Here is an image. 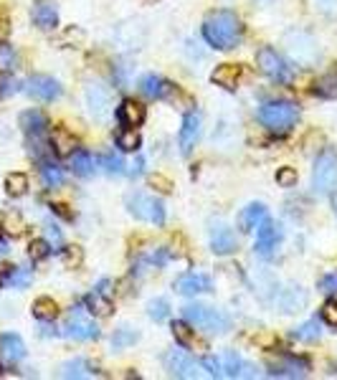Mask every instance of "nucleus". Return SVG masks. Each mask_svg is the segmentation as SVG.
<instances>
[{"label":"nucleus","instance_id":"f257e3e1","mask_svg":"<svg viewBox=\"0 0 337 380\" xmlns=\"http://www.w3.org/2000/svg\"><path fill=\"white\" fill-rule=\"evenodd\" d=\"M241 33H243L241 21H238L236 13H231V10H216V13H211V16L205 18L203 23L205 41H208L213 48H221V51L234 48L236 43L241 41Z\"/></svg>","mask_w":337,"mask_h":380},{"label":"nucleus","instance_id":"f03ea898","mask_svg":"<svg viewBox=\"0 0 337 380\" xmlns=\"http://www.w3.org/2000/svg\"><path fill=\"white\" fill-rule=\"evenodd\" d=\"M201 368H205L213 378H256V368L231 350L221 352L218 357H203Z\"/></svg>","mask_w":337,"mask_h":380},{"label":"nucleus","instance_id":"7ed1b4c3","mask_svg":"<svg viewBox=\"0 0 337 380\" xmlns=\"http://www.w3.org/2000/svg\"><path fill=\"white\" fill-rule=\"evenodd\" d=\"M299 109L292 101H267L259 109V122L267 127L269 132L274 134H287L297 124Z\"/></svg>","mask_w":337,"mask_h":380},{"label":"nucleus","instance_id":"20e7f679","mask_svg":"<svg viewBox=\"0 0 337 380\" xmlns=\"http://www.w3.org/2000/svg\"><path fill=\"white\" fill-rule=\"evenodd\" d=\"M183 317H185L188 325L198 327L203 332H226L228 327H231L226 314H221L218 310H211L205 304H188L183 310Z\"/></svg>","mask_w":337,"mask_h":380},{"label":"nucleus","instance_id":"39448f33","mask_svg":"<svg viewBox=\"0 0 337 380\" xmlns=\"http://www.w3.org/2000/svg\"><path fill=\"white\" fill-rule=\"evenodd\" d=\"M337 186V152L335 150H325L317 160H314L312 170V190L317 195H329Z\"/></svg>","mask_w":337,"mask_h":380},{"label":"nucleus","instance_id":"423d86ee","mask_svg":"<svg viewBox=\"0 0 337 380\" xmlns=\"http://www.w3.org/2000/svg\"><path fill=\"white\" fill-rule=\"evenodd\" d=\"M127 208H130V213H132L134 218H140L145 223H155V226L165 223V208L155 195L132 193L127 198Z\"/></svg>","mask_w":337,"mask_h":380},{"label":"nucleus","instance_id":"0eeeda50","mask_svg":"<svg viewBox=\"0 0 337 380\" xmlns=\"http://www.w3.org/2000/svg\"><path fill=\"white\" fill-rule=\"evenodd\" d=\"M256 63H259L261 74H267L272 81H279V84H289L292 81V69L284 63L282 56H276L274 48H261L256 54Z\"/></svg>","mask_w":337,"mask_h":380},{"label":"nucleus","instance_id":"6e6552de","mask_svg":"<svg viewBox=\"0 0 337 380\" xmlns=\"http://www.w3.org/2000/svg\"><path fill=\"white\" fill-rule=\"evenodd\" d=\"M63 334L71 337V340L87 342V340H96V337H99V327H96L81 310H74L71 312V317L66 319V325H63Z\"/></svg>","mask_w":337,"mask_h":380},{"label":"nucleus","instance_id":"1a4fd4ad","mask_svg":"<svg viewBox=\"0 0 337 380\" xmlns=\"http://www.w3.org/2000/svg\"><path fill=\"white\" fill-rule=\"evenodd\" d=\"M165 368L175 378H198L201 375V365L188 352H183V350H170L165 355Z\"/></svg>","mask_w":337,"mask_h":380},{"label":"nucleus","instance_id":"9d476101","mask_svg":"<svg viewBox=\"0 0 337 380\" xmlns=\"http://www.w3.org/2000/svg\"><path fill=\"white\" fill-rule=\"evenodd\" d=\"M25 94L39 101H54L61 94V84L51 77H31L25 81Z\"/></svg>","mask_w":337,"mask_h":380},{"label":"nucleus","instance_id":"9b49d317","mask_svg":"<svg viewBox=\"0 0 337 380\" xmlns=\"http://www.w3.org/2000/svg\"><path fill=\"white\" fill-rule=\"evenodd\" d=\"M211 277H205L201 272H188L175 279V292L183 297H193V294H203V292H211Z\"/></svg>","mask_w":337,"mask_h":380},{"label":"nucleus","instance_id":"f8f14e48","mask_svg":"<svg viewBox=\"0 0 337 380\" xmlns=\"http://www.w3.org/2000/svg\"><path fill=\"white\" fill-rule=\"evenodd\" d=\"M198 137H201V114H198V112H188V114H185V119H183L181 134H178L183 155H188L190 150L196 148Z\"/></svg>","mask_w":337,"mask_h":380},{"label":"nucleus","instance_id":"ddd939ff","mask_svg":"<svg viewBox=\"0 0 337 380\" xmlns=\"http://www.w3.org/2000/svg\"><path fill=\"white\" fill-rule=\"evenodd\" d=\"M269 368H272L269 375H274V378H305L307 370H309V365H307L305 360H297V357H282V360H274Z\"/></svg>","mask_w":337,"mask_h":380},{"label":"nucleus","instance_id":"4468645a","mask_svg":"<svg viewBox=\"0 0 337 380\" xmlns=\"http://www.w3.org/2000/svg\"><path fill=\"white\" fill-rule=\"evenodd\" d=\"M140 92L150 99H167L175 94V86L170 81H165L163 77H155V74H147V77L140 79Z\"/></svg>","mask_w":337,"mask_h":380},{"label":"nucleus","instance_id":"2eb2a0df","mask_svg":"<svg viewBox=\"0 0 337 380\" xmlns=\"http://www.w3.org/2000/svg\"><path fill=\"white\" fill-rule=\"evenodd\" d=\"M21 127L28 140H46V130H48V122L46 117L41 114L39 109H31V112H23L21 114Z\"/></svg>","mask_w":337,"mask_h":380},{"label":"nucleus","instance_id":"dca6fc26","mask_svg":"<svg viewBox=\"0 0 337 380\" xmlns=\"http://www.w3.org/2000/svg\"><path fill=\"white\" fill-rule=\"evenodd\" d=\"M236 233L228 228V226L218 223V226H213V231H211V248L218 254V257H226V254H231V251H236Z\"/></svg>","mask_w":337,"mask_h":380},{"label":"nucleus","instance_id":"f3484780","mask_svg":"<svg viewBox=\"0 0 337 380\" xmlns=\"http://www.w3.org/2000/svg\"><path fill=\"white\" fill-rule=\"evenodd\" d=\"M25 355V345L18 334H3L0 337V360L6 365H16L18 360H23Z\"/></svg>","mask_w":337,"mask_h":380},{"label":"nucleus","instance_id":"a211bd4d","mask_svg":"<svg viewBox=\"0 0 337 380\" xmlns=\"http://www.w3.org/2000/svg\"><path fill=\"white\" fill-rule=\"evenodd\" d=\"M33 23L43 28V31H51L59 23V10H56L54 0H39L33 6Z\"/></svg>","mask_w":337,"mask_h":380},{"label":"nucleus","instance_id":"6ab92c4d","mask_svg":"<svg viewBox=\"0 0 337 380\" xmlns=\"http://www.w3.org/2000/svg\"><path fill=\"white\" fill-rule=\"evenodd\" d=\"M274 246H276V226L267 216L259 223V228H256V251H259L261 257H272Z\"/></svg>","mask_w":337,"mask_h":380},{"label":"nucleus","instance_id":"aec40b11","mask_svg":"<svg viewBox=\"0 0 337 380\" xmlns=\"http://www.w3.org/2000/svg\"><path fill=\"white\" fill-rule=\"evenodd\" d=\"M267 218V208L261 206V203H251L246 208L241 210V216H238V226H241V231L251 233L259 228V223Z\"/></svg>","mask_w":337,"mask_h":380},{"label":"nucleus","instance_id":"412c9836","mask_svg":"<svg viewBox=\"0 0 337 380\" xmlns=\"http://www.w3.org/2000/svg\"><path fill=\"white\" fill-rule=\"evenodd\" d=\"M69 165L71 170H74V175H79V178H89L92 172H94V157H92V152H87V150H76V152H71L69 155Z\"/></svg>","mask_w":337,"mask_h":380},{"label":"nucleus","instance_id":"4be33fe9","mask_svg":"<svg viewBox=\"0 0 337 380\" xmlns=\"http://www.w3.org/2000/svg\"><path fill=\"white\" fill-rule=\"evenodd\" d=\"M119 119H122V124H127V127H137V124L145 122V107H142L140 101L125 99L122 107H119Z\"/></svg>","mask_w":337,"mask_h":380},{"label":"nucleus","instance_id":"5701e85b","mask_svg":"<svg viewBox=\"0 0 337 380\" xmlns=\"http://www.w3.org/2000/svg\"><path fill=\"white\" fill-rule=\"evenodd\" d=\"M238 77H241V66H236V63H223V66H218V69L213 71L211 79L218 86H223V89H236Z\"/></svg>","mask_w":337,"mask_h":380},{"label":"nucleus","instance_id":"b1692460","mask_svg":"<svg viewBox=\"0 0 337 380\" xmlns=\"http://www.w3.org/2000/svg\"><path fill=\"white\" fill-rule=\"evenodd\" d=\"M173 334H175V340L181 342L183 348L198 350V352H203V350H205V345L198 340L196 334L190 332V327L185 325V322H173Z\"/></svg>","mask_w":337,"mask_h":380},{"label":"nucleus","instance_id":"393cba45","mask_svg":"<svg viewBox=\"0 0 337 380\" xmlns=\"http://www.w3.org/2000/svg\"><path fill=\"white\" fill-rule=\"evenodd\" d=\"M314 94L322 97V99H337V66L329 71V74H325L322 79H317Z\"/></svg>","mask_w":337,"mask_h":380},{"label":"nucleus","instance_id":"a878e982","mask_svg":"<svg viewBox=\"0 0 337 380\" xmlns=\"http://www.w3.org/2000/svg\"><path fill=\"white\" fill-rule=\"evenodd\" d=\"M41 178H43V183H46L48 188H59V186H63L66 175H63V170L56 163L43 160V163H41Z\"/></svg>","mask_w":337,"mask_h":380},{"label":"nucleus","instance_id":"bb28decb","mask_svg":"<svg viewBox=\"0 0 337 380\" xmlns=\"http://www.w3.org/2000/svg\"><path fill=\"white\" fill-rule=\"evenodd\" d=\"M320 322L317 319H309V322H305V325H299L292 330V337L299 342H314V340H320Z\"/></svg>","mask_w":337,"mask_h":380},{"label":"nucleus","instance_id":"cd10ccee","mask_svg":"<svg viewBox=\"0 0 337 380\" xmlns=\"http://www.w3.org/2000/svg\"><path fill=\"white\" fill-rule=\"evenodd\" d=\"M51 145L56 148V152H59V155H71V152H74V148H76V140H74V134H69L66 130H54Z\"/></svg>","mask_w":337,"mask_h":380},{"label":"nucleus","instance_id":"c85d7f7f","mask_svg":"<svg viewBox=\"0 0 337 380\" xmlns=\"http://www.w3.org/2000/svg\"><path fill=\"white\" fill-rule=\"evenodd\" d=\"M61 378H89L92 375V368H89L87 360H71V363L61 365Z\"/></svg>","mask_w":337,"mask_h":380},{"label":"nucleus","instance_id":"c756f323","mask_svg":"<svg viewBox=\"0 0 337 380\" xmlns=\"http://www.w3.org/2000/svg\"><path fill=\"white\" fill-rule=\"evenodd\" d=\"M33 314H36L39 319H43V322H48V319H54L56 314H59V307H56L54 299L41 297V299H36V302H33Z\"/></svg>","mask_w":337,"mask_h":380},{"label":"nucleus","instance_id":"7c9ffc66","mask_svg":"<svg viewBox=\"0 0 337 380\" xmlns=\"http://www.w3.org/2000/svg\"><path fill=\"white\" fill-rule=\"evenodd\" d=\"M87 307L92 314H99V317H104V314H110L112 312V304L110 299H107V294H102V292H94V294L87 297Z\"/></svg>","mask_w":337,"mask_h":380},{"label":"nucleus","instance_id":"2f4dec72","mask_svg":"<svg viewBox=\"0 0 337 380\" xmlns=\"http://www.w3.org/2000/svg\"><path fill=\"white\" fill-rule=\"evenodd\" d=\"M117 148L122 150V152H137V150H140V134L134 132V130H125V132H119Z\"/></svg>","mask_w":337,"mask_h":380},{"label":"nucleus","instance_id":"473e14b6","mask_svg":"<svg viewBox=\"0 0 337 380\" xmlns=\"http://www.w3.org/2000/svg\"><path fill=\"white\" fill-rule=\"evenodd\" d=\"M6 284L13 289L28 287V284H31V272H28V269H21V266H18V269H10L8 277H6Z\"/></svg>","mask_w":337,"mask_h":380},{"label":"nucleus","instance_id":"72a5a7b5","mask_svg":"<svg viewBox=\"0 0 337 380\" xmlns=\"http://www.w3.org/2000/svg\"><path fill=\"white\" fill-rule=\"evenodd\" d=\"M25 188H28V178H25L23 172H13V175H8L6 178V190H8L10 195H23Z\"/></svg>","mask_w":337,"mask_h":380},{"label":"nucleus","instance_id":"f704fd0d","mask_svg":"<svg viewBox=\"0 0 337 380\" xmlns=\"http://www.w3.org/2000/svg\"><path fill=\"white\" fill-rule=\"evenodd\" d=\"M134 340H137V332H134L132 327H119L117 332H114V337H112V345L117 350L122 348H130V345H134Z\"/></svg>","mask_w":337,"mask_h":380},{"label":"nucleus","instance_id":"c9c22d12","mask_svg":"<svg viewBox=\"0 0 337 380\" xmlns=\"http://www.w3.org/2000/svg\"><path fill=\"white\" fill-rule=\"evenodd\" d=\"M99 165H102L110 175H119V172H125V160H122L119 155H114V152H107V155L99 157Z\"/></svg>","mask_w":337,"mask_h":380},{"label":"nucleus","instance_id":"e433bc0d","mask_svg":"<svg viewBox=\"0 0 337 380\" xmlns=\"http://www.w3.org/2000/svg\"><path fill=\"white\" fill-rule=\"evenodd\" d=\"M147 314L155 322H163L167 314H170V304H167V299H152V302L147 304Z\"/></svg>","mask_w":337,"mask_h":380},{"label":"nucleus","instance_id":"4c0bfd02","mask_svg":"<svg viewBox=\"0 0 337 380\" xmlns=\"http://www.w3.org/2000/svg\"><path fill=\"white\" fill-rule=\"evenodd\" d=\"M3 228H6L8 236H21V233L25 231V223L18 213H8V216L3 218Z\"/></svg>","mask_w":337,"mask_h":380},{"label":"nucleus","instance_id":"58836bf2","mask_svg":"<svg viewBox=\"0 0 337 380\" xmlns=\"http://www.w3.org/2000/svg\"><path fill=\"white\" fill-rule=\"evenodd\" d=\"M28 254H31L33 261H41V259H46L51 254V246H48V241H33Z\"/></svg>","mask_w":337,"mask_h":380},{"label":"nucleus","instance_id":"ea45409f","mask_svg":"<svg viewBox=\"0 0 337 380\" xmlns=\"http://www.w3.org/2000/svg\"><path fill=\"white\" fill-rule=\"evenodd\" d=\"M13 92H18V84L16 79L6 74V71H0V97H10Z\"/></svg>","mask_w":337,"mask_h":380},{"label":"nucleus","instance_id":"a19ab883","mask_svg":"<svg viewBox=\"0 0 337 380\" xmlns=\"http://www.w3.org/2000/svg\"><path fill=\"white\" fill-rule=\"evenodd\" d=\"M16 63H18L16 51L10 46H0V66H3V69H13Z\"/></svg>","mask_w":337,"mask_h":380},{"label":"nucleus","instance_id":"79ce46f5","mask_svg":"<svg viewBox=\"0 0 337 380\" xmlns=\"http://www.w3.org/2000/svg\"><path fill=\"white\" fill-rule=\"evenodd\" d=\"M81 259H84V254H81V248L79 246H69L66 251H63V261H66V266H79L81 264Z\"/></svg>","mask_w":337,"mask_h":380},{"label":"nucleus","instance_id":"37998d69","mask_svg":"<svg viewBox=\"0 0 337 380\" xmlns=\"http://www.w3.org/2000/svg\"><path fill=\"white\" fill-rule=\"evenodd\" d=\"M276 183L284 188H289L297 183V170H292V168H284V170H279V175H276Z\"/></svg>","mask_w":337,"mask_h":380},{"label":"nucleus","instance_id":"c03bdc74","mask_svg":"<svg viewBox=\"0 0 337 380\" xmlns=\"http://www.w3.org/2000/svg\"><path fill=\"white\" fill-rule=\"evenodd\" d=\"M320 292L325 294H337V274H327L320 279Z\"/></svg>","mask_w":337,"mask_h":380},{"label":"nucleus","instance_id":"a18cd8bd","mask_svg":"<svg viewBox=\"0 0 337 380\" xmlns=\"http://www.w3.org/2000/svg\"><path fill=\"white\" fill-rule=\"evenodd\" d=\"M322 319H325L327 325L337 327V302H327L322 307Z\"/></svg>","mask_w":337,"mask_h":380},{"label":"nucleus","instance_id":"49530a36","mask_svg":"<svg viewBox=\"0 0 337 380\" xmlns=\"http://www.w3.org/2000/svg\"><path fill=\"white\" fill-rule=\"evenodd\" d=\"M10 36V23L6 16H0V43H6V39Z\"/></svg>","mask_w":337,"mask_h":380},{"label":"nucleus","instance_id":"de8ad7c7","mask_svg":"<svg viewBox=\"0 0 337 380\" xmlns=\"http://www.w3.org/2000/svg\"><path fill=\"white\" fill-rule=\"evenodd\" d=\"M152 186H157V190L167 193V190H170V180H165L163 175H155V178H152Z\"/></svg>","mask_w":337,"mask_h":380},{"label":"nucleus","instance_id":"09e8293b","mask_svg":"<svg viewBox=\"0 0 337 380\" xmlns=\"http://www.w3.org/2000/svg\"><path fill=\"white\" fill-rule=\"evenodd\" d=\"M48 239H51V243H56V246L61 243V233H59L56 226H48Z\"/></svg>","mask_w":337,"mask_h":380},{"label":"nucleus","instance_id":"8fccbe9b","mask_svg":"<svg viewBox=\"0 0 337 380\" xmlns=\"http://www.w3.org/2000/svg\"><path fill=\"white\" fill-rule=\"evenodd\" d=\"M130 168H132V170H130V175H140V172H142V160H140V157H137V160H134Z\"/></svg>","mask_w":337,"mask_h":380},{"label":"nucleus","instance_id":"3c124183","mask_svg":"<svg viewBox=\"0 0 337 380\" xmlns=\"http://www.w3.org/2000/svg\"><path fill=\"white\" fill-rule=\"evenodd\" d=\"M3 254H6V248H3V246H0V257H3Z\"/></svg>","mask_w":337,"mask_h":380},{"label":"nucleus","instance_id":"603ef678","mask_svg":"<svg viewBox=\"0 0 337 380\" xmlns=\"http://www.w3.org/2000/svg\"><path fill=\"white\" fill-rule=\"evenodd\" d=\"M0 287H3V274H0Z\"/></svg>","mask_w":337,"mask_h":380},{"label":"nucleus","instance_id":"864d4df0","mask_svg":"<svg viewBox=\"0 0 337 380\" xmlns=\"http://www.w3.org/2000/svg\"><path fill=\"white\" fill-rule=\"evenodd\" d=\"M335 213H337V198H335Z\"/></svg>","mask_w":337,"mask_h":380}]
</instances>
